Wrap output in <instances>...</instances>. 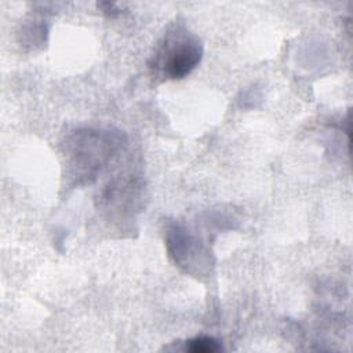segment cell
<instances>
[{
	"label": "cell",
	"instance_id": "cell-1",
	"mask_svg": "<svg viewBox=\"0 0 353 353\" xmlns=\"http://www.w3.org/2000/svg\"><path fill=\"white\" fill-rule=\"evenodd\" d=\"M200 40L183 26H175L165 33L150 62L154 76L178 80L186 77L201 61Z\"/></svg>",
	"mask_w": 353,
	"mask_h": 353
},
{
	"label": "cell",
	"instance_id": "cell-2",
	"mask_svg": "<svg viewBox=\"0 0 353 353\" xmlns=\"http://www.w3.org/2000/svg\"><path fill=\"white\" fill-rule=\"evenodd\" d=\"M119 143L117 137L109 131H77L66 146L74 176L84 181L94 178L101 167L109 161Z\"/></svg>",
	"mask_w": 353,
	"mask_h": 353
},
{
	"label": "cell",
	"instance_id": "cell-3",
	"mask_svg": "<svg viewBox=\"0 0 353 353\" xmlns=\"http://www.w3.org/2000/svg\"><path fill=\"white\" fill-rule=\"evenodd\" d=\"M221 349L222 345L212 336H196L186 342V350L193 353H214Z\"/></svg>",
	"mask_w": 353,
	"mask_h": 353
}]
</instances>
